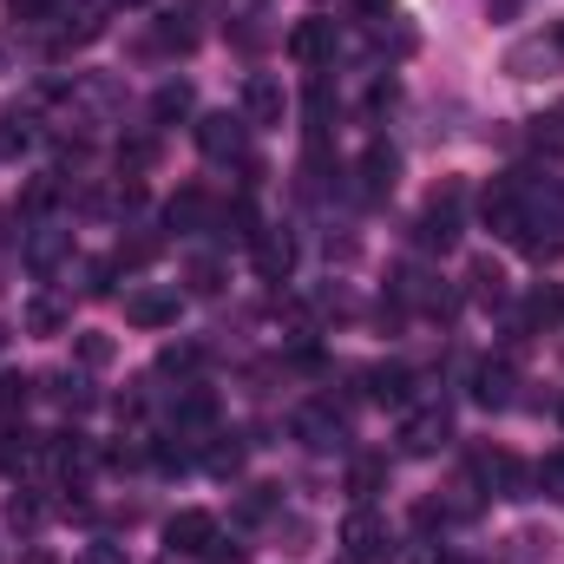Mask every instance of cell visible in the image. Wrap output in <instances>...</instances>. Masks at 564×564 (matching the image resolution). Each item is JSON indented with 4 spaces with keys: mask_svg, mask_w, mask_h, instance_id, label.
Segmentation results:
<instances>
[{
    "mask_svg": "<svg viewBox=\"0 0 564 564\" xmlns=\"http://www.w3.org/2000/svg\"><path fill=\"white\" fill-rule=\"evenodd\" d=\"M473 295H479V302H499V295H506V276H499L492 263H479V270H473Z\"/></svg>",
    "mask_w": 564,
    "mask_h": 564,
    "instance_id": "4316f807",
    "label": "cell"
},
{
    "mask_svg": "<svg viewBox=\"0 0 564 564\" xmlns=\"http://www.w3.org/2000/svg\"><path fill=\"white\" fill-rule=\"evenodd\" d=\"M210 414H217V408H210V394H204V388H191V394L177 401V426H204Z\"/></svg>",
    "mask_w": 564,
    "mask_h": 564,
    "instance_id": "603a6c76",
    "label": "cell"
},
{
    "mask_svg": "<svg viewBox=\"0 0 564 564\" xmlns=\"http://www.w3.org/2000/svg\"><path fill=\"white\" fill-rule=\"evenodd\" d=\"M341 552L355 564H375V558H388V525L361 506V512H348V525H341Z\"/></svg>",
    "mask_w": 564,
    "mask_h": 564,
    "instance_id": "3957f363",
    "label": "cell"
},
{
    "mask_svg": "<svg viewBox=\"0 0 564 564\" xmlns=\"http://www.w3.org/2000/svg\"><path fill=\"white\" fill-rule=\"evenodd\" d=\"M33 459H40V440L20 433V426H7V433H0V473L20 479V473H33Z\"/></svg>",
    "mask_w": 564,
    "mask_h": 564,
    "instance_id": "8fae6325",
    "label": "cell"
},
{
    "mask_svg": "<svg viewBox=\"0 0 564 564\" xmlns=\"http://www.w3.org/2000/svg\"><path fill=\"white\" fill-rule=\"evenodd\" d=\"M368 381H375V401L381 408H408V368H375Z\"/></svg>",
    "mask_w": 564,
    "mask_h": 564,
    "instance_id": "ac0fdd59",
    "label": "cell"
},
{
    "mask_svg": "<svg viewBox=\"0 0 564 564\" xmlns=\"http://www.w3.org/2000/svg\"><path fill=\"white\" fill-rule=\"evenodd\" d=\"M473 394H479V408H506V401H512V368H506V361H486Z\"/></svg>",
    "mask_w": 564,
    "mask_h": 564,
    "instance_id": "9a60e30c",
    "label": "cell"
},
{
    "mask_svg": "<svg viewBox=\"0 0 564 564\" xmlns=\"http://www.w3.org/2000/svg\"><path fill=\"white\" fill-rule=\"evenodd\" d=\"M295 426H302V440H308V446H335V440H341V421H335V414H322V408H308Z\"/></svg>",
    "mask_w": 564,
    "mask_h": 564,
    "instance_id": "ffe728a7",
    "label": "cell"
},
{
    "mask_svg": "<svg viewBox=\"0 0 564 564\" xmlns=\"http://www.w3.org/2000/svg\"><path fill=\"white\" fill-rule=\"evenodd\" d=\"M552 53H564V20H552Z\"/></svg>",
    "mask_w": 564,
    "mask_h": 564,
    "instance_id": "ab89813d",
    "label": "cell"
},
{
    "mask_svg": "<svg viewBox=\"0 0 564 564\" xmlns=\"http://www.w3.org/2000/svg\"><path fill=\"white\" fill-rule=\"evenodd\" d=\"M486 7H492V13H512V7H519V0H486Z\"/></svg>",
    "mask_w": 564,
    "mask_h": 564,
    "instance_id": "60d3db41",
    "label": "cell"
},
{
    "mask_svg": "<svg viewBox=\"0 0 564 564\" xmlns=\"http://www.w3.org/2000/svg\"><path fill=\"white\" fill-rule=\"evenodd\" d=\"M26 328H33V335H59V328H66V308L40 295V302H26Z\"/></svg>",
    "mask_w": 564,
    "mask_h": 564,
    "instance_id": "44dd1931",
    "label": "cell"
},
{
    "mask_svg": "<svg viewBox=\"0 0 564 564\" xmlns=\"http://www.w3.org/2000/svg\"><path fill=\"white\" fill-rule=\"evenodd\" d=\"M525 315H532L539 328H558V322H564V295L552 289V282H545V289H532V302H525Z\"/></svg>",
    "mask_w": 564,
    "mask_h": 564,
    "instance_id": "d6986e66",
    "label": "cell"
},
{
    "mask_svg": "<svg viewBox=\"0 0 564 564\" xmlns=\"http://www.w3.org/2000/svg\"><path fill=\"white\" fill-rule=\"evenodd\" d=\"M53 197H59V184H53V177H33V184H26V197H20V204H26V210H46V204H53Z\"/></svg>",
    "mask_w": 564,
    "mask_h": 564,
    "instance_id": "4dcf8cb0",
    "label": "cell"
},
{
    "mask_svg": "<svg viewBox=\"0 0 564 564\" xmlns=\"http://www.w3.org/2000/svg\"><path fill=\"white\" fill-rule=\"evenodd\" d=\"M164 545L184 552V558H204V552L217 545V519H210V512H177V519L164 525Z\"/></svg>",
    "mask_w": 564,
    "mask_h": 564,
    "instance_id": "277c9868",
    "label": "cell"
},
{
    "mask_svg": "<svg viewBox=\"0 0 564 564\" xmlns=\"http://www.w3.org/2000/svg\"><path fill=\"white\" fill-rule=\"evenodd\" d=\"M440 564H473V558H440Z\"/></svg>",
    "mask_w": 564,
    "mask_h": 564,
    "instance_id": "b9f144b4",
    "label": "cell"
},
{
    "mask_svg": "<svg viewBox=\"0 0 564 564\" xmlns=\"http://www.w3.org/2000/svg\"><path fill=\"white\" fill-rule=\"evenodd\" d=\"M224 446H210V473H237L243 466V446H237V433H217Z\"/></svg>",
    "mask_w": 564,
    "mask_h": 564,
    "instance_id": "d4e9b609",
    "label": "cell"
},
{
    "mask_svg": "<svg viewBox=\"0 0 564 564\" xmlns=\"http://www.w3.org/2000/svg\"><path fill=\"white\" fill-rule=\"evenodd\" d=\"M270 506H276V492H270V486H257V492H250V499H243V519H263V512H270Z\"/></svg>",
    "mask_w": 564,
    "mask_h": 564,
    "instance_id": "d590c367",
    "label": "cell"
},
{
    "mask_svg": "<svg viewBox=\"0 0 564 564\" xmlns=\"http://www.w3.org/2000/svg\"><path fill=\"white\" fill-rule=\"evenodd\" d=\"M394 171H401V158H394L388 144H368V151H361V197H368V204L388 197V191H394Z\"/></svg>",
    "mask_w": 564,
    "mask_h": 564,
    "instance_id": "9c48e42d",
    "label": "cell"
},
{
    "mask_svg": "<svg viewBox=\"0 0 564 564\" xmlns=\"http://www.w3.org/2000/svg\"><path fill=\"white\" fill-rule=\"evenodd\" d=\"M151 257H158V243H151V237H132V243H119V263H126V270H144Z\"/></svg>",
    "mask_w": 564,
    "mask_h": 564,
    "instance_id": "83f0119b",
    "label": "cell"
},
{
    "mask_svg": "<svg viewBox=\"0 0 564 564\" xmlns=\"http://www.w3.org/2000/svg\"><path fill=\"white\" fill-rule=\"evenodd\" d=\"M59 250H66V237H33V250H26V263H33V270H46V263H53Z\"/></svg>",
    "mask_w": 564,
    "mask_h": 564,
    "instance_id": "1f68e13d",
    "label": "cell"
},
{
    "mask_svg": "<svg viewBox=\"0 0 564 564\" xmlns=\"http://www.w3.org/2000/svg\"><path fill=\"white\" fill-rule=\"evenodd\" d=\"M486 230L492 237H525V204H519V184H492L486 191Z\"/></svg>",
    "mask_w": 564,
    "mask_h": 564,
    "instance_id": "8992f818",
    "label": "cell"
},
{
    "mask_svg": "<svg viewBox=\"0 0 564 564\" xmlns=\"http://www.w3.org/2000/svg\"><path fill=\"white\" fill-rule=\"evenodd\" d=\"M446 433H453L446 414H408V426H401L408 453H440V446H446Z\"/></svg>",
    "mask_w": 564,
    "mask_h": 564,
    "instance_id": "7c38bea8",
    "label": "cell"
},
{
    "mask_svg": "<svg viewBox=\"0 0 564 564\" xmlns=\"http://www.w3.org/2000/svg\"><path fill=\"white\" fill-rule=\"evenodd\" d=\"M0 348H7V328H0Z\"/></svg>",
    "mask_w": 564,
    "mask_h": 564,
    "instance_id": "ee69618b",
    "label": "cell"
},
{
    "mask_svg": "<svg viewBox=\"0 0 564 564\" xmlns=\"http://www.w3.org/2000/svg\"><path fill=\"white\" fill-rule=\"evenodd\" d=\"M532 144H539V151H564V112L539 119V126H532Z\"/></svg>",
    "mask_w": 564,
    "mask_h": 564,
    "instance_id": "484cf974",
    "label": "cell"
},
{
    "mask_svg": "<svg viewBox=\"0 0 564 564\" xmlns=\"http://www.w3.org/2000/svg\"><path fill=\"white\" fill-rule=\"evenodd\" d=\"M26 401H33V381H26V375H0V414L13 421Z\"/></svg>",
    "mask_w": 564,
    "mask_h": 564,
    "instance_id": "7402d4cb",
    "label": "cell"
},
{
    "mask_svg": "<svg viewBox=\"0 0 564 564\" xmlns=\"http://www.w3.org/2000/svg\"><path fill=\"white\" fill-rule=\"evenodd\" d=\"M7 519H13V525H20V532H33V525H40V519H46V506H40V499H33V492H13V506H7Z\"/></svg>",
    "mask_w": 564,
    "mask_h": 564,
    "instance_id": "cb8c5ba5",
    "label": "cell"
},
{
    "mask_svg": "<svg viewBox=\"0 0 564 564\" xmlns=\"http://www.w3.org/2000/svg\"><path fill=\"white\" fill-rule=\"evenodd\" d=\"M335 20H322V13H308V20H295V33H289V59H302V66H328L335 59Z\"/></svg>",
    "mask_w": 564,
    "mask_h": 564,
    "instance_id": "6da1fadb",
    "label": "cell"
},
{
    "mask_svg": "<svg viewBox=\"0 0 564 564\" xmlns=\"http://www.w3.org/2000/svg\"><path fill=\"white\" fill-rule=\"evenodd\" d=\"M282 112H289L282 79H270V73H250V79H243V119H250V126H282Z\"/></svg>",
    "mask_w": 564,
    "mask_h": 564,
    "instance_id": "5b68a950",
    "label": "cell"
},
{
    "mask_svg": "<svg viewBox=\"0 0 564 564\" xmlns=\"http://www.w3.org/2000/svg\"><path fill=\"white\" fill-rule=\"evenodd\" d=\"M126 322L132 328H171L177 322V295L171 289H132L126 295Z\"/></svg>",
    "mask_w": 564,
    "mask_h": 564,
    "instance_id": "52a82bcc",
    "label": "cell"
},
{
    "mask_svg": "<svg viewBox=\"0 0 564 564\" xmlns=\"http://www.w3.org/2000/svg\"><path fill=\"white\" fill-rule=\"evenodd\" d=\"M151 158H158V144H151V139H132V144H119V164H126V171H144Z\"/></svg>",
    "mask_w": 564,
    "mask_h": 564,
    "instance_id": "f546056e",
    "label": "cell"
},
{
    "mask_svg": "<svg viewBox=\"0 0 564 564\" xmlns=\"http://www.w3.org/2000/svg\"><path fill=\"white\" fill-rule=\"evenodd\" d=\"M539 486H545V499H564V459H545L539 466Z\"/></svg>",
    "mask_w": 564,
    "mask_h": 564,
    "instance_id": "d6a6232c",
    "label": "cell"
},
{
    "mask_svg": "<svg viewBox=\"0 0 564 564\" xmlns=\"http://www.w3.org/2000/svg\"><path fill=\"white\" fill-rule=\"evenodd\" d=\"M381 486H388V459H375V453H368V459H355V466H348V492H355V499H375Z\"/></svg>",
    "mask_w": 564,
    "mask_h": 564,
    "instance_id": "2e32d148",
    "label": "cell"
},
{
    "mask_svg": "<svg viewBox=\"0 0 564 564\" xmlns=\"http://www.w3.org/2000/svg\"><path fill=\"white\" fill-rule=\"evenodd\" d=\"M119 7H139V0H119Z\"/></svg>",
    "mask_w": 564,
    "mask_h": 564,
    "instance_id": "f6af8a7d",
    "label": "cell"
},
{
    "mask_svg": "<svg viewBox=\"0 0 564 564\" xmlns=\"http://www.w3.org/2000/svg\"><path fill=\"white\" fill-rule=\"evenodd\" d=\"M519 243H525V257H532V263H552V257L564 250L558 237H519Z\"/></svg>",
    "mask_w": 564,
    "mask_h": 564,
    "instance_id": "836d02e7",
    "label": "cell"
},
{
    "mask_svg": "<svg viewBox=\"0 0 564 564\" xmlns=\"http://www.w3.org/2000/svg\"><path fill=\"white\" fill-rule=\"evenodd\" d=\"M250 257H257V276L263 282H289V270H295V237L282 224H270V230L250 237Z\"/></svg>",
    "mask_w": 564,
    "mask_h": 564,
    "instance_id": "7a4b0ae2",
    "label": "cell"
},
{
    "mask_svg": "<svg viewBox=\"0 0 564 564\" xmlns=\"http://www.w3.org/2000/svg\"><path fill=\"white\" fill-rule=\"evenodd\" d=\"M13 13H20V20H40V13H46V0H13Z\"/></svg>",
    "mask_w": 564,
    "mask_h": 564,
    "instance_id": "f35d334b",
    "label": "cell"
},
{
    "mask_svg": "<svg viewBox=\"0 0 564 564\" xmlns=\"http://www.w3.org/2000/svg\"><path fill=\"white\" fill-rule=\"evenodd\" d=\"M191 289L210 295V289H217V263H191Z\"/></svg>",
    "mask_w": 564,
    "mask_h": 564,
    "instance_id": "8d00e7d4",
    "label": "cell"
},
{
    "mask_svg": "<svg viewBox=\"0 0 564 564\" xmlns=\"http://www.w3.org/2000/svg\"><path fill=\"white\" fill-rule=\"evenodd\" d=\"M20 151H33V119L26 112H7L0 119V158H20Z\"/></svg>",
    "mask_w": 564,
    "mask_h": 564,
    "instance_id": "e0dca14e",
    "label": "cell"
},
{
    "mask_svg": "<svg viewBox=\"0 0 564 564\" xmlns=\"http://www.w3.org/2000/svg\"><path fill=\"white\" fill-rule=\"evenodd\" d=\"M0 237H7V210H0Z\"/></svg>",
    "mask_w": 564,
    "mask_h": 564,
    "instance_id": "7bdbcfd3",
    "label": "cell"
},
{
    "mask_svg": "<svg viewBox=\"0 0 564 564\" xmlns=\"http://www.w3.org/2000/svg\"><path fill=\"white\" fill-rule=\"evenodd\" d=\"M197 144H204V158H243V119L204 112V119H197Z\"/></svg>",
    "mask_w": 564,
    "mask_h": 564,
    "instance_id": "ba28073f",
    "label": "cell"
},
{
    "mask_svg": "<svg viewBox=\"0 0 564 564\" xmlns=\"http://www.w3.org/2000/svg\"><path fill=\"white\" fill-rule=\"evenodd\" d=\"M479 479L499 492V499H525V466L512 453H479Z\"/></svg>",
    "mask_w": 564,
    "mask_h": 564,
    "instance_id": "30bf717a",
    "label": "cell"
},
{
    "mask_svg": "<svg viewBox=\"0 0 564 564\" xmlns=\"http://www.w3.org/2000/svg\"><path fill=\"white\" fill-rule=\"evenodd\" d=\"M210 564H243V545H210Z\"/></svg>",
    "mask_w": 564,
    "mask_h": 564,
    "instance_id": "74e56055",
    "label": "cell"
},
{
    "mask_svg": "<svg viewBox=\"0 0 564 564\" xmlns=\"http://www.w3.org/2000/svg\"><path fill=\"white\" fill-rule=\"evenodd\" d=\"M73 564H126V552H119V545H86Z\"/></svg>",
    "mask_w": 564,
    "mask_h": 564,
    "instance_id": "e575fe53",
    "label": "cell"
},
{
    "mask_svg": "<svg viewBox=\"0 0 564 564\" xmlns=\"http://www.w3.org/2000/svg\"><path fill=\"white\" fill-rule=\"evenodd\" d=\"M79 361H86V368H106V361H112V341H106V335H79Z\"/></svg>",
    "mask_w": 564,
    "mask_h": 564,
    "instance_id": "f1b7e54d",
    "label": "cell"
},
{
    "mask_svg": "<svg viewBox=\"0 0 564 564\" xmlns=\"http://www.w3.org/2000/svg\"><path fill=\"white\" fill-rule=\"evenodd\" d=\"M204 217H210V204H204V191H177V197L164 204V224H171V230H197Z\"/></svg>",
    "mask_w": 564,
    "mask_h": 564,
    "instance_id": "5bb4252c",
    "label": "cell"
},
{
    "mask_svg": "<svg viewBox=\"0 0 564 564\" xmlns=\"http://www.w3.org/2000/svg\"><path fill=\"white\" fill-rule=\"evenodd\" d=\"M191 106H197V93H191L184 79H164V86L151 93V119H158V126H177Z\"/></svg>",
    "mask_w": 564,
    "mask_h": 564,
    "instance_id": "4fadbf2b",
    "label": "cell"
}]
</instances>
